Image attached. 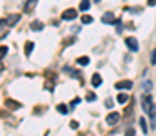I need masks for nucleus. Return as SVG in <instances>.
<instances>
[{
    "label": "nucleus",
    "instance_id": "nucleus-18",
    "mask_svg": "<svg viewBox=\"0 0 156 136\" xmlns=\"http://www.w3.org/2000/svg\"><path fill=\"white\" fill-rule=\"evenodd\" d=\"M118 103H125V102H127V100H129V96H127V94H125V92H122V94H118Z\"/></svg>",
    "mask_w": 156,
    "mask_h": 136
},
{
    "label": "nucleus",
    "instance_id": "nucleus-1",
    "mask_svg": "<svg viewBox=\"0 0 156 136\" xmlns=\"http://www.w3.org/2000/svg\"><path fill=\"white\" fill-rule=\"evenodd\" d=\"M153 107H154V105H153V96H151V94H144V96H142V109L149 114Z\"/></svg>",
    "mask_w": 156,
    "mask_h": 136
},
{
    "label": "nucleus",
    "instance_id": "nucleus-28",
    "mask_svg": "<svg viewBox=\"0 0 156 136\" xmlns=\"http://www.w3.org/2000/svg\"><path fill=\"white\" fill-rule=\"evenodd\" d=\"M5 24V20H0V26H4Z\"/></svg>",
    "mask_w": 156,
    "mask_h": 136
},
{
    "label": "nucleus",
    "instance_id": "nucleus-27",
    "mask_svg": "<svg viewBox=\"0 0 156 136\" xmlns=\"http://www.w3.org/2000/svg\"><path fill=\"white\" fill-rule=\"evenodd\" d=\"M147 5H156V0H147Z\"/></svg>",
    "mask_w": 156,
    "mask_h": 136
},
{
    "label": "nucleus",
    "instance_id": "nucleus-5",
    "mask_svg": "<svg viewBox=\"0 0 156 136\" xmlns=\"http://www.w3.org/2000/svg\"><path fill=\"white\" fill-rule=\"evenodd\" d=\"M115 87L116 89H133V82L131 80H120L115 84Z\"/></svg>",
    "mask_w": 156,
    "mask_h": 136
},
{
    "label": "nucleus",
    "instance_id": "nucleus-14",
    "mask_svg": "<svg viewBox=\"0 0 156 136\" xmlns=\"http://www.w3.org/2000/svg\"><path fill=\"white\" fill-rule=\"evenodd\" d=\"M140 127H142V131L147 134V131H149V125H147V120H145V118H140Z\"/></svg>",
    "mask_w": 156,
    "mask_h": 136
},
{
    "label": "nucleus",
    "instance_id": "nucleus-20",
    "mask_svg": "<svg viewBox=\"0 0 156 136\" xmlns=\"http://www.w3.org/2000/svg\"><path fill=\"white\" fill-rule=\"evenodd\" d=\"M142 87H144V91H147V92H149V91H151V87H153V84L147 80V82H144V84H142Z\"/></svg>",
    "mask_w": 156,
    "mask_h": 136
},
{
    "label": "nucleus",
    "instance_id": "nucleus-21",
    "mask_svg": "<svg viewBox=\"0 0 156 136\" xmlns=\"http://www.w3.org/2000/svg\"><path fill=\"white\" fill-rule=\"evenodd\" d=\"M7 54V47L5 45H0V58H4Z\"/></svg>",
    "mask_w": 156,
    "mask_h": 136
},
{
    "label": "nucleus",
    "instance_id": "nucleus-22",
    "mask_svg": "<svg viewBox=\"0 0 156 136\" xmlns=\"http://www.w3.org/2000/svg\"><path fill=\"white\" fill-rule=\"evenodd\" d=\"M85 100H87V102H94V100H96V94H94V92H89Z\"/></svg>",
    "mask_w": 156,
    "mask_h": 136
},
{
    "label": "nucleus",
    "instance_id": "nucleus-8",
    "mask_svg": "<svg viewBox=\"0 0 156 136\" xmlns=\"http://www.w3.org/2000/svg\"><path fill=\"white\" fill-rule=\"evenodd\" d=\"M5 107H7V109H11V111H16V109H20L22 105H20V102H15V100H5Z\"/></svg>",
    "mask_w": 156,
    "mask_h": 136
},
{
    "label": "nucleus",
    "instance_id": "nucleus-29",
    "mask_svg": "<svg viewBox=\"0 0 156 136\" xmlns=\"http://www.w3.org/2000/svg\"><path fill=\"white\" fill-rule=\"evenodd\" d=\"M94 2H100V0H94Z\"/></svg>",
    "mask_w": 156,
    "mask_h": 136
},
{
    "label": "nucleus",
    "instance_id": "nucleus-7",
    "mask_svg": "<svg viewBox=\"0 0 156 136\" xmlns=\"http://www.w3.org/2000/svg\"><path fill=\"white\" fill-rule=\"evenodd\" d=\"M20 22V15H9L7 16V20H5V24L7 26H16Z\"/></svg>",
    "mask_w": 156,
    "mask_h": 136
},
{
    "label": "nucleus",
    "instance_id": "nucleus-23",
    "mask_svg": "<svg viewBox=\"0 0 156 136\" xmlns=\"http://www.w3.org/2000/svg\"><path fill=\"white\" fill-rule=\"evenodd\" d=\"M125 136H136V133H134V129H131V127H129V129L125 131Z\"/></svg>",
    "mask_w": 156,
    "mask_h": 136
},
{
    "label": "nucleus",
    "instance_id": "nucleus-6",
    "mask_svg": "<svg viewBox=\"0 0 156 136\" xmlns=\"http://www.w3.org/2000/svg\"><path fill=\"white\" fill-rule=\"evenodd\" d=\"M102 22H104V24H115L116 18H115V15L109 11V13H104V15H102Z\"/></svg>",
    "mask_w": 156,
    "mask_h": 136
},
{
    "label": "nucleus",
    "instance_id": "nucleus-11",
    "mask_svg": "<svg viewBox=\"0 0 156 136\" xmlns=\"http://www.w3.org/2000/svg\"><path fill=\"white\" fill-rule=\"evenodd\" d=\"M35 5H37V0H27V2H26V5H24V11H26V13H29L31 9H35Z\"/></svg>",
    "mask_w": 156,
    "mask_h": 136
},
{
    "label": "nucleus",
    "instance_id": "nucleus-12",
    "mask_svg": "<svg viewBox=\"0 0 156 136\" xmlns=\"http://www.w3.org/2000/svg\"><path fill=\"white\" fill-rule=\"evenodd\" d=\"M149 116H151V122H153V124H151V127H153V129H156V107H153V109H151Z\"/></svg>",
    "mask_w": 156,
    "mask_h": 136
},
{
    "label": "nucleus",
    "instance_id": "nucleus-25",
    "mask_svg": "<svg viewBox=\"0 0 156 136\" xmlns=\"http://www.w3.org/2000/svg\"><path fill=\"white\" fill-rule=\"evenodd\" d=\"M80 103V98H73V102H71V107H75V105H78Z\"/></svg>",
    "mask_w": 156,
    "mask_h": 136
},
{
    "label": "nucleus",
    "instance_id": "nucleus-17",
    "mask_svg": "<svg viewBox=\"0 0 156 136\" xmlns=\"http://www.w3.org/2000/svg\"><path fill=\"white\" fill-rule=\"evenodd\" d=\"M33 47H35V44H33V42H26V54H27V56L33 53Z\"/></svg>",
    "mask_w": 156,
    "mask_h": 136
},
{
    "label": "nucleus",
    "instance_id": "nucleus-16",
    "mask_svg": "<svg viewBox=\"0 0 156 136\" xmlns=\"http://www.w3.org/2000/svg\"><path fill=\"white\" fill-rule=\"evenodd\" d=\"M56 109H58V113H62V114H67V113H69V107H67L66 103H60Z\"/></svg>",
    "mask_w": 156,
    "mask_h": 136
},
{
    "label": "nucleus",
    "instance_id": "nucleus-9",
    "mask_svg": "<svg viewBox=\"0 0 156 136\" xmlns=\"http://www.w3.org/2000/svg\"><path fill=\"white\" fill-rule=\"evenodd\" d=\"M91 84L94 85V87H98V85H102V76L96 73V75H93V78H91Z\"/></svg>",
    "mask_w": 156,
    "mask_h": 136
},
{
    "label": "nucleus",
    "instance_id": "nucleus-15",
    "mask_svg": "<svg viewBox=\"0 0 156 136\" xmlns=\"http://www.w3.org/2000/svg\"><path fill=\"white\" fill-rule=\"evenodd\" d=\"M76 64L78 65H87L89 64V56H80V58H76Z\"/></svg>",
    "mask_w": 156,
    "mask_h": 136
},
{
    "label": "nucleus",
    "instance_id": "nucleus-13",
    "mask_svg": "<svg viewBox=\"0 0 156 136\" xmlns=\"http://www.w3.org/2000/svg\"><path fill=\"white\" fill-rule=\"evenodd\" d=\"M91 7V0H82L80 2V11H87Z\"/></svg>",
    "mask_w": 156,
    "mask_h": 136
},
{
    "label": "nucleus",
    "instance_id": "nucleus-24",
    "mask_svg": "<svg viewBox=\"0 0 156 136\" xmlns=\"http://www.w3.org/2000/svg\"><path fill=\"white\" fill-rule=\"evenodd\" d=\"M151 64H153V65H156V49L153 51V54H151Z\"/></svg>",
    "mask_w": 156,
    "mask_h": 136
},
{
    "label": "nucleus",
    "instance_id": "nucleus-3",
    "mask_svg": "<svg viewBox=\"0 0 156 136\" xmlns=\"http://www.w3.org/2000/svg\"><path fill=\"white\" fill-rule=\"evenodd\" d=\"M125 45H127L133 53H136V51H138V40H136V38H133V37H127V38H125Z\"/></svg>",
    "mask_w": 156,
    "mask_h": 136
},
{
    "label": "nucleus",
    "instance_id": "nucleus-4",
    "mask_svg": "<svg viewBox=\"0 0 156 136\" xmlns=\"http://www.w3.org/2000/svg\"><path fill=\"white\" fill-rule=\"evenodd\" d=\"M105 122H107V125H116L118 122H120V114H118V113H111V114H107Z\"/></svg>",
    "mask_w": 156,
    "mask_h": 136
},
{
    "label": "nucleus",
    "instance_id": "nucleus-2",
    "mask_svg": "<svg viewBox=\"0 0 156 136\" xmlns=\"http://www.w3.org/2000/svg\"><path fill=\"white\" fill-rule=\"evenodd\" d=\"M78 16V11L76 9H66L62 13V20H75Z\"/></svg>",
    "mask_w": 156,
    "mask_h": 136
},
{
    "label": "nucleus",
    "instance_id": "nucleus-19",
    "mask_svg": "<svg viewBox=\"0 0 156 136\" xmlns=\"http://www.w3.org/2000/svg\"><path fill=\"white\" fill-rule=\"evenodd\" d=\"M91 22H93V16H89V15L82 16V24H91Z\"/></svg>",
    "mask_w": 156,
    "mask_h": 136
},
{
    "label": "nucleus",
    "instance_id": "nucleus-10",
    "mask_svg": "<svg viewBox=\"0 0 156 136\" xmlns=\"http://www.w3.org/2000/svg\"><path fill=\"white\" fill-rule=\"evenodd\" d=\"M42 29H44V22L35 20V22L31 24V31H42Z\"/></svg>",
    "mask_w": 156,
    "mask_h": 136
},
{
    "label": "nucleus",
    "instance_id": "nucleus-26",
    "mask_svg": "<svg viewBox=\"0 0 156 136\" xmlns=\"http://www.w3.org/2000/svg\"><path fill=\"white\" fill-rule=\"evenodd\" d=\"M69 125H71V129H78V122H75V120H73Z\"/></svg>",
    "mask_w": 156,
    "mask_h": 136
}]
</instances>
